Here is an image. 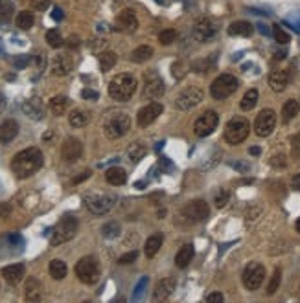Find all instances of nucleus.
I'll use <instances>...</instances> for the list:
<instances>
[{
    "label": "nucleus",
    "instance_id": "1",
    "mask_svg": "<svg viewBox=\"0 0 300 303\" xmlns=\"http://www.w3.org/2000/svg\"><path fill=\"white\" fill-rule=\"evenodd\" d=\"M45 164L41 149L37 147H28L24 151L17 153L13 160H11V171L15 173L17 178H28L33 173H37Z\"/></svg>",
    "mask_w": 300,
    "mask_h": 303
},
{
    "label": "nucleus",
    "instance_id": "2",
    "mask_svg": "<svg viewBox=\"0 0 300 303\" xmlns=\"http://www.w3.org/2000/svg\"><path fill=\"white\" fill-rule=\"evenodd\" d=\"M138 81L131 74H118L111 79L109 83V96L114 101H120V103H125L129 101L135 92H137Z\"/></svg>",
    "mask_w": 300,
    "mask_h": 303
},
{
    "label": "nucleus",
    "instance_id": "3",
    "mask_svg": "<svg viewBox=\"0 0 300 303\" xmlns=\"http://www.w3.org/2000/svg\"><path fill=\"white\" fill-rule=\"evenodd\" d=\"M77 230H79V222H77V219L72 217V215H65V217L54 226L50 244L52 246H59V244H65V242L72 241V239L76 237Z\"/></svg>",
    "mask_w": 300,
    "mask_h": 303
},
{
    "label": "nucleus",
    "instance_id": "4",
    "mask_svg": "<svg viewBox=\"0 0 300 303\" xmlns=\"http://www.w3.org/2000/svg\"><path fill=\"white\" fill-rule=\"evenodd\" d=\"M83 204L92 215H105L116 204V195H112V193H87V195H83Z\"/></svg>",
    "mask_w": 300,
    "mask_h": 303
},
{
    "label": "nucleus",
    "instance_id": "5",
    "mask_svg": "<svg viewBox=\"0 0 300 303\" xmlns=\"http://www.w3.org/2000/svg\"><path fill=\"white\" fill-rule=\"evenodd\" d=\"M129 129H131V118L125 112H114L103 123V134L109 140H118V138L125 136Z\"/></svg>",
    "mask_w": 300,
    "mask_h": 303
},
{
    "label": "nucleus",
    "instance_id": "6",
    "mask_svg": "<svg viewBox=\"0 0 300 303\" xmlns=\"http://www.w3.org/2000/svg\"><path fill=\"white\" fill-rule=\"evenodd\" d=\"M76 276L77 279L85 285H96L100 279V265H98L96 258L92 256H85L76 263Z\"/></svg>",
    "mask_w": 300,
    "mask_h": 303
},
{
    "label": "nucleus",
    "instance_id": "7",
    "mask_svg": "<svg viewBox=\"0 0 300 303\" xmlns=\"http://www.w3.org/2000/svg\"><path fill=\"white\" fill-rule=\"evenodd\" d=\"M238 86L239 81L236 79V76H232V74H221V76H218L212 81L210 96L214 97V99H225V97L232 96L238 90Z\"/></svg>",
    "mask_w": 300,
    "mask_h": 303
},
{
    "label": "nucleus",
    "instance_id": "8",
    "mask_svg": "<svg viewBox=\"0 0 300 303\" xmlns=\"http://www.w3.org/2000/svg\"><path fill=\"white\" fill-rule=\"evenodd\" d=\"M250 132V123L245 118H232L225 127V140L229 141L230 145H239L245 138L249 136Z\"/></svg>",
    "mask_w": 300,
    "mask_h": 303
},
{
    "label": "nucleus",
    "instance_id": "9",
    "mask_svg": "<svg viewBox=\"0 0 300 303\" xmlns=\"http://www.w3.org/2000/svg\"><path fill=\"white\" fill-rule=\"evenodd\" d=\"M203 99H204L203 88H199V86H186L175 97V109L183 112L192 111L193 107H197Z\"/></svg>",
    "mask_w": 300,
    "mask_h": 303
},
{
    "label": "nucleus",
    "instance_id": "10",
    "mask_svg": "<svg viewBox=\"0 0 300 303\" xmlns=\"http://www.w3.org/2000/svg\"><path fill=\"white\" fill-rule=\"evenodd\" d=\"M265 276H267V272H265V267L262 263H249L247 268L243 270L241 279H243L245 288L250 290V292H254V290H258L262 287V283L265 281Z\"/></svg>",
    "mask_w": 300,
    "mask_h": 303
},
{
    "label": "nucleus",
    "instance_id": "11",
    "mask_svg": "<svg viewBox=\"0 0 300 303\" xmlns=\"http://www.w3.org/2000/svg\"><path fill=\"white\" fill-rule=\"evenodd\" d=\"M219 123V114L216 111H204L193 123V132L199 138H206L216 131Z\"/></svg>",
    "mask_w": 300,
    "mask_h": 303
},
{
    "label": "nucleus",
    "instance_id": "12",
    "mask_svg": "<svg viewBox=\"0 0 300 303\" xmlns=\"http://www.w3.org/2000/svg\"><path fill=\"white\" fill-rule=\"evenodd\" d=\"M208 215H210V208L203 198H195V200L188 202V204L183 208V217L188 222H192V224L206 221Z\"/></svg>",
    "mask_w": 300,
    "mask_h": 303
},
{
    "label": "nucleus",
    "instance_id": "13",
    "mask_svg": "<svg viewBox=\"0 0 300 303\" xmlns=\"http://www.w3.org/2000/svg\"><path fill=\"white\" fill-rule=\"evenodd\" d=\"M276 127V112L273 109H264L260 111V114L254 120V132L256 136L260 138H267L273 134Z\"/></svg>",
    "mask_w": 300,
    "mask_h": 303
},
{
    "label": "nucleus",
    "instance_id": "14",
    "mask_svg": "<svg viewBox=\"0 0 300 303\" xmlns=\"http://www.w3.org/2000/svg\"><path fill=\"white\" fill-rule=\"evenodd\" d=\"M218 33V26L212 19L203 17V19L195 20L193 24V37L201 42H208L210 39H214V35Z\"/></svg>",
    "mask_w": 300,
    "mask_h": 303
},
{
    "label": "nucleus",
    "instance_id": "15",
    "mask_svg": "<svg viewBox=\"0 0 300 303\" xmlns=\"http://www.w3.org/2000/svg\"><path fill=\"white\" fill-rule=\"evenodd\" d=\"M162 111H164V107L160 105V103H157V101H151L149 105H146V107H142L140 111H138V114H137V123H138V127H148V125H151L153 121L157 120L160 114H162Z\"/></svg>",
    "mask_w": 300,
    "mask_h": 303
},
{
    "label": "nucleus",
    "instance_id": "16",
    "mask_svg": "<svg viewBox=\"0 0 300 303\" xmlns=\"http://www.w3.org/2000/svg\"><path fill=\"white\" fill-rule=\"evenodd\" d=\"M118 31L122 33H135L138 30V19L133 10H122L118 13L116 22H114Z\"/></svg>",
    "mask_w": 300,
    "mask_h": 303
},
{
    "label": "nucleus",
    "instance_id": "17",
    "mask_svg": "<svg viewBox=\"0 0 300 303\" xmlns=\"http://www.w3.org/2000/svg\"><path fill=\"white\" fill-rule=\"evenodd\" d=\"M164 94V81L155 74L149 72L146 76V85H144V97L148 99H158Z\"/></svg>",
    "mask_w": 300,
    "mask_h": 303
},
{
    "label": "nucleus",
    "instance_id": "18",
    "mask_svg": "<svg viewBox=\"0 0 300 303\" xmlns=\"http://www.w3.org/2000/svg\"><path fill=\"white\" fill-rule=\"evenodd\" d=\"M83 155V143L77 138H66L61 147V157L65 162H77Z\"/></svg>",
    "mask_w": 300,
    "mask_h": 303
},
{
    "label": "nucleus",
    "instance_id": "19",
    "mask_svg": "<svg viewBox=\"0 0 300 303\" xmlns=\"http://www.w3.org/2000/svg\"><path fill=\"white\" fill-rule=\"evenodd\" d=\"M72 70H74V61L68 54H59V56L54 57V61H52V74L54 76H68Z\"/></svg>",
    "mask_w": 300,
    "mask_h": 303
},
{
    "label": "nucleus",
    "instance_id": "20",
    "mask_svg": "<svg viewBox=\"0 0 300 303\" xmlns=\"http://www.w3.org/2000/svg\"><path fill=\"white\" fill-rule=\"evenodd\" d=\"M175 287H177V281L173 278H162L157 283L155 290H153V299H155V301H166L173 294Z\"/></svg>",
    "mask_w": 300,
    "mask_h": 303
},
{
    "label": "nucleus",
    "instance_id": "21",
    "mask_svg": "<svg viewBox=\"0 0 300 303\" xmlns=\"http://www.w3.org/2000/svg\"><path fill=\"white\" fill-rule=\"evenodd\" d=\"M26 274V268L22 263H13V265H8V267L2 268V276L4 279L10 285H17V283H21L22 278H24Z\"/></svg>",
    "mask_w": 300,
    "mask_h": 303
},
{
    "label": "nucleus",
    "instance_id": "22",
    "mask_svg": "<svg viewBox=\"0 0 300 303\" xmlns=\"http://www.w3.org/2000/svg\"><path fill=\"white\" fill-rule=\"evenodd\" d=\"M22 111L28 118L31 120H41L45 116V105H42V101L39 97H30V99H26L22 103Z\"/></svg>",
    "mask_w": 300,
    "mask_h": 303
},
{
    "label": "nucleus",
    "instance_id": "23",
    "mask_svg": "<svg viewBox=\"0 0 300 303\" xmlns=\"http://www.w3.org/2000/svg\"><path fill=\"white\" fill-rule=\"evenodd\" d=\"M289 85V72L287 70H273L269 74V86L273 92H284Z\"/></svg>",
    "mask_w": 300,
    "mask_h": 303
},
{
    "label": "nucleus",
    "instance_id": "24",
    "mask_svg": "<svg viewBox=\"0 0 300 303\" xmlns=\"http://www.w3.org/2000/svg\"><path fill=\"white\" fill-rule=\"evenodd\" d=\"M17 134H19V123L15 120H6L2 121V125H0V141L8 145L11 141L15 140Z\"/></svg>",
    "mask_w": 300,
    "mask_h": 303
},
{
    "label": "nucleus",
    "instance_id": "25",
    "mask_svg": "<svg viewBox=\"0 0 300 303\" xmlns=\"http://www.w3.org/2000/svg\"><path fill=\"white\" fill-rule=\"evenodd\" d=\"M252 31H254V28L247 20H236L229 26V35L232 37H250Z\"/></svg>",
    "mask_w": 300,
    "mask_h": 303
},
{
    "label": "nucleus",
    "instance_id": "26",
    "mask_svg": "<svg viewBox=\"0 0 300 303\" xmlns=\"http://www.w3.org/2000/svg\"><path fill=\"white\" fill-rule=\"evenodd\" d=\"M193 254H195V250H193V244H183L181 246V250L177 252V256H175V265H177V268H186L192 263L193 259Z\"/></svg>",
    "mask_w": 300,
    "mask_h": 303
},
{
    "label": "nucleus",
    "instance_id": "27",
    "mask_svg": "<svg viewBox=\"0 0 300 303\" xmlns=\"http://www.w3.org/2000/svg\"><path fill=\"white\" fill-rule=\"evenodd\" d=\"M105 180L112 186H123L125 180H127V175H125L122 167H109L105 171Z\"/></svg>",
    "mask_w": 300,
    "mask_h": 303
},
{
    "label": "nucleus",
    "instance_id": "28",
    "mask_svg": "<svg viewBox=\"0 0 300 303\" xmlns=\"http://www.w3.org/2000/svg\"><path fill=\"white\" fill-rule=\"evenodd\" d=\"M146 155H148V147L144 145L142 141H133L131 145L127 147V157L133 164H137L142 158H146Z\"/></svg>",
    "mask_w": 300,
    "mask_h": 303
},
{
    "label": "nucleus",
    "instance_id": "29",
    "mask_svg": "<svg viewBox=\"0 0 300 303\" xmlns=\"http://www.w3.org/2000/svg\"><path fill=\"white\" fill-rule=\"evenodd\" d=\"M162 246V235H151V237L146 241L144 244V254H146V258H155L158 254Z\"/></svg>",
    "mask_w": 300,
    "mask_h": 303
},
{
    "label": "nucleus",
    "instance_id": "30",
    "mask_svg": "<svg viewBox=\"0 0 300 303\" xmlns=\"http://www.w3.org/2000/svg\"><path fill=\"white\" fill-rule=\"evenodd\" d=\"M300 111V105L296 99H287L284 103V107H282V121L284 123H287V121H291L293 118L298 114Z\"/></svg>",
    "mask_w": 300,
    "mask_h": 303
},
{
    "label": "nucleus",
    "instance_id": "31",
    "mask_svg": "<svg viewBox=\"0 0 300 303\" xmlns=\"http://www.w3.org/2000/svg\"><path fill=\"white\" fill-rule=\"evenodd\" d=\"M48 270H50V276L54 279H65L66 278V272H68V268H66V263L61 261V259H54V261H50V265H48Z\"/></svg>",
    "mask_w": 300,
    "mask_h": 303
},
{
    "label": "nucleus",
    "instance_id": "32",
    "mask_svg": "<svg viewBox=\"0 0 300 303\" xmlns=\"http://www.w3.org/2000/svg\"><path fill=\"white\" fill-rule=\"evenodd\" d=\"M258 97H260V94H258L256 88H250V90L245 92V96L241 97V101H239L241 111H245V112L252 111V109L256 107V103H258Z\"/></svg>",
    "mask_w": 300,
    "mask_h": 303
},
{
    "label": "nucleus",
    "instance_id": "33",
    "mask_svg": "<svg viewBox=\"0 0 300 303\" xmlns=\"http://www.w3.org/2000/svg\"><path fill=\"white\" fill-rule=\"evenodd\" d=\"M24 296L28 301H39L41 299V283L37 281V279H28Z\"/></svg>",
    "mask_w": 300,
    "mask_h": 303
},
{
    "label": "nucleus",
    "instance_id": "34",
    "mask_svg": "<svg viewBox=\"0 0 300 303\" xmlns=\"http://www.w3.org/2000/svg\"><path fill=\"white\" fill-rule=\"evenodd\" d=\"M151 57H153V48L148 44L138 46V48H135V50L131 52L133 63H146V61H149Z\"/></svg>",
    "mask_w": 300,
    "mask_h": 303
},
{
    "label": "nucleus",
    "instance_id": "35",
    "mask_svg": "<svg viewBox=\"0 0 300 303\" xmlns=\"http://www.w3.org/2000/svg\"><path fill=\"white\" fill-rule=\"evenodd\" d=\"M15 6L11 0H0V24H8L13 19Z\"/></svg>",
    "mask_w": 300,
    "mask_h": 303
},
{
    "label": "nucleus",
    "instance_id": "36",
    "mask_svg": "<svg viewBox=\"0 0 300 303\" xmlns=\"http://www.w3.org/2000/svg\"><path fill=\"white\" fill-rule=\"evenodd\" d=\"M66 109H68V97H65V96H54L50 99V111L54 112L56 116H63Z\"/></svg>",
    "mask_w": 300,
    "mask_h": 303
},
{
    "label": "nucleus",
    "instance_id": "37",
    "mask_svg": "<svg viewBox=\"0 0 300 303\" xmlns=\"http://www.w3.org/2000/svg\"><path fill=\"white\" fill-rule=\"evenodd\" d=\"M89 120H91V116H89L85 111H72L70 114H68V121H70V125L76 127V129L85 127L87 123H89Z\"/></svg>",
    "mask_w": 300,
    "mask_h": 303
},
{
    "label": "nucleus",
    "instance_id": "38",
    "mask_svg": "<svg viewBox=\"0 0 300 303\" xmlns=\"http://www.w3.org/2000/svg\"><path fill=\"white\" fill-rule=\"evenodd\" d=\"M33 22H35V17H33L31 11H21L15 19L17 28H19V30H24V31L30 30L31 26H33Z\"/></svg>",
    "mask_w": 300,
    "mask_h": 303
},
{
    "label": "nucleus",
    "instance_id": "39",
    "mask_svg": "<svg viewBox=\"0 0 300 303\" xmlns=\"http://www.w3.org/2000/svg\"><path fill=\"white\" fill-rule=\"evenodd\" d=\"M116 54L114 52H103L102 56H100V68H102V72H109L114 68V65H116Z\"/></svg>",
    "mask_w": 300,
    "mask_h": 303
},
{
    "label": "nucleus",
    "instance_id": "40",
    "mask_svg": "<svg viewBox=\"0 0 300 303\" xmlns=\"http://www.w3.org/2000/svg\"><path fill=\"white\" fill-rule=\"evenodd\" d=\"M102 235L105 239L118 237V235H120V224H118L116 221H109L107 224H103L102 226Z\"/></svg>",
    "mask_w": 300,
    "mask_h": 303
},
{
    "label": "nucleus",
    "instance_id": "41",
    "mask_svg": "<svg viewBox=\"0 0 300 303\" xmlns=\"http://www.w3.org/2000/svg\"><path fill=\"white\" fill-rule=\"evenodd\" d=\"M46 42H48V46H52V48H61V46L65 44V39H63V35L59 33V30H50V31H46Z\"/></svg>",
    "mask_w": 300,
    "mask_h": 303
},
{
    "label": "nucleus",
    "instance_id": "42",
    "mask_svg": "<svg viewBox=\"0 0 300 303\" xmlns=\"http://www.w3.org/2000/svg\"><path fill=\"white\" fill-rule=\"evenodd\" d=\"M280 283H282V270L280 268H275V272L271 276L269 285H267V296H273L280 288Z\"/></svg>",
    "mask_w": 300,
    "mask_h": 303
},
{
    "label": "nucleus",
    "instance_id": "43",
    "mask_svg": "<svg viewBox=\"0 0 300 303\" xmlns=\"http://www.w3.org/2000/svg\"><path fill=\"white\" fill-rule=\"evenodd\" d=\"M273 37H275V40L278 42V44H287V42L291 40L289 33H287V31H285L280 24L273 26Z\"/></svg>",
    "mask_w": 300,
    "mask_h": 303
},
{
    "label": "nucleus",
    "instance_id": "44",
    "mask_svg": "<svg viewBox=\"0 0 300 303\" xmlns=\"http://www.w3.org/2000/svg\"><path fill=\"white\" fill-rule=\"evenodd\" d=\"M212 66H214V57H210L208 61L206 59L195 61V63L192 65V70L193 72H208Z\"/></svg>",
    "mask_w": 300,
    "mask_h": 303
},
{
    "label": "nucleus",
    "instance_id": "45",
    "mask_svg": "<svg viewBox=\"0 0 300 303\" xmlns=\"http://www.w3.org/2000/svg\"><path fill=\"white\" fill-rule=\"evenodd\" d=\"M229 200H230V193L227 191V189H219V191L214 195V202L218 208H225Z\"/></svg>",
    "mask_w": 300,
    "mask_h": 303
},
{
    "label": "nucleus",
    "instance_id": "46",
    "mask_svg": "<svg viewBox=\"0 0 300 303\" xmlns=\"http://www.w3.org/2000/svg\"><path fill=\"white\" fill-rule=\"evenodd\" d=\"M148 283H149L148 276H144V278L137 283V287H135V292H133V299H135V301H137V299H140V296H142L144 290H146V287H148Z\"/></svg>",
    "mask_w": 300,
    "mask_h": 303
},
{
    "label": "nucleus",
    "instance_id": "47",
    "mask_svg": "<svg viewBox=\"0 0 300 303\" xmlns=\"http://www.w3.org/2000/svg\"><path fill=\"white\" fill-rule=\"evenodd\" d=\"M175 31L173 30H162L160 31V35H158V40H160V44L162 46H169L175 40Z\"/></svg>",
    "mask_w": 300,
    "mask_h": 303
},
{
    "label": "nucleus",
    "instance_id": "48",
    "mask_svg": "<svg viewBox=\"0 0 300 303\" xmlns=\"http://www.w3.org/2000/svg\"><path fill=\"white\" fill-rule=\"evenodd\" d=\"M291 158H295V160L300 158V132L291 138Z\"/></svg>",
    "mask_w": 300,
    "mask_h": 303
},
{
    "label": "nucleus",
    "instance_id": "49",
    "mask_svg": "<svg viewBox=\"0 0 300 303\" xmlns=\"http://www.w3.org/2000/svg\"><path fill=\"white\" fill-rule=\"evenodd\" d=\"M271 166L273 167H285L287 166V160H285V155H273L271 157Z\"/></svg>",
    "mask_w": 300,
    "mask_h": 303
},
{
    "label": "nucleus",
    "instance_id": "50",
    "mask_svg": "<svg viewBox=\"0 0 300 303\" xmlns=\"http://www.w3.org/2000/svg\"><path fill=\"white\" fill-rule=\"evenodd\" d=\"M137 259H138V252H137V250H133V252L123 254L122 258L118 259V263H120V265H129V263L137 261Z\"/></svg>",
    "mask_w": 300,
    "mask_h": 303
},
{
    "label": "nucleus",
    "instance_id": "51",
    "mask_svg": "<svg viewBox=\"0 0 300 303\" xmlns=\"http://www.w3.org/2000/svg\"><path fill=\"white\" fill-rule=\"evenodd\" d=\"M230 167H234V169H238L239 173H247L250 169V164H247V162H230Z\"/></svg>",
    "mask_w": 300,
    "mask_h": 303
},
{
    "label": "nucleus",
    "instance_id": "52",
    "mask_svg": "<svg viewBox=\"0 0 300 303\" xmlns=\"http://www.w3.org/2000/svg\"><path fill=\"white\" fill-rule=\"evenodd\" d=\"M50 6V0H31V8L37 11H45Z\"/></svg>",
    "mask_w": 300,
    "mask_h": 303
},
{
    "label": "nucleus",
    "instance_id": "53",
    "mask_svg": "<svg viewBox=\"0 0 300 303\" xmlns=\"http://www.w3.org/2000/svg\"><path fill=\"white\" fill-rule=\"evenodd\" d=\"M83 99H91V101H96L98 97H100V94H98L96 90H91V88H85V90L81 92Z\"/></svg>",
    "mask_w": 300,
    "mask_h": 303
},
{
    "label": "nucleus",
    "instance_id": "54",
    "mask_svg": "<svg viewBox=\"0 0 300 303\" xmlns=\"http://www.w3.org/2000/svg\"><path fill=\"white\" fill-rule=\"evenodd\" d=\"M225 299V296L221 292H212V294H208V296H206V301L208 303H221Z\"/></svg>",
    "mask_w": 300,
    "mask_h": 303
},
{
    "label": "nucleus",
    "instance_id": "55",
    "mask_svg": "<svg viewBox=\"0 0 300 303\" xmlns=\"http://www.w3.org/2000/svg\"><path fill=\"white\" fill-rule=\"evenodd\" d=\"M291 187L296 189V191H300V173H296L295 177L291 178Z\"/></svg>",
    "mask_w": 300,
    "mask_h": 303
},
{
    "label": "nucleus",
    "instance_id": "56",
    "mask_svg": "<svg viewBox=\"0 0 300 303\" xmlns=\"http://www.w3.org/2000/svg\"><path fill=\"white\" fill-rule=\"evenodd\" d=\"M91 177V171L87 169V171H83V175H77L76 178H74V184H79V182H83V180H87V178Z\"/></svg>",
    "mask_w": 300,
    "mask_h": 303
},
{
    "label": "nucleus",
    "instance_id": "57",
    "mask_svg": "<svg viewBox=\"0 0 300 303\" xmlns=\"http://www.w3.org/2000/svg\"><path fill=\"white\" fill-rule=\"evenodd\" d=\"M28 61H30V59H28V57H17V59H15V66H17V68H21V66H26V65H28Z\"/></svg>",
    "mask_w": 300,
    "mask_h": 303
},
{
    "label": "nucleus",
    "instance_id": "58",
    "mask_svg": "<svg viewBox=\"0 0 300 303\" xmlns=\"http://www.w3.org/2000/svg\"><path fill=\"white\" fill-rule=\"evenodd\" d=\"M258 30H260V33H262V35H269V33H271L269 26L264 24V22H260V24H258Z\"/></svg>",
    "mask_w": 300,
    "mask_h": 303
},
{
    "label": "nucleus",
    "instance_id": "59",
    "mask_svg": "<svg viewBox=\"0 0 300 303\" xmlns=\"http://www.w3.org/2000/svg\"><path fill=\"white\" fill-rule=\"evenodd\" d=\"M52 17L56 20H61L63 19V11L59 10V8H54V11H52Z\"/></svg>",
    "mask_w": 300,
    "mask_h": 303
},
{
    "label": "nucleus",
    "instance_id": "60",
    "mask_svg": "<svg viewBox=\"0 0 300 303\" xmlns=\"http://www.w3.org/2000/svg\"><path fill=\"white\" fill-rule=\"evenodd\" d=\"M6 109V97H4V94L0 92V114H2V111Z\"/></svg>",
    "mask_w": 300,
    "mask_h": 303
},
{
    "label": "nucleus",
    "instance_id": "61",
    "mask_svg": "<svg viewBox=\"0 0 300 303\" xmlns=\"http://www.w3.org/2000/svg\"><path fill=\"white\" fill-rule=\"evenodd\" d=\"M249 153H250V155H252V157H258L260 153H262V149H260V147H250Z\"/></svg>",
    "mask_w": 300,
    "mask_h": 303
},
{
    "label": "nucleus",
    "instance_id": "62",
    "mask_svg": "<svg viewBox=\"0 0 300 303\" xmlns=\"http://www.w3.org/2000/svg\"><path fill=\"white\" fill-rule=\"evenodd\" d=\"M0 213H2V217H6V215L10 213V206H2L0 208Z\"/></svg>",
    "mask_w": 300,
    "mask_h": 303
},
{
    "label": "nucleus",
    "instance_id": "63",
    "mask_svg": "<svg viewBox=\"0 0 300 303\" xmlns=\"http://www.w3.org/2000/svg\"><path fill=\"white\" fill-rule=\"evenodd\" d=\"M295 228H296V232L300 233V217L296 219V222H295Z\"/></svg>",
    "mask_w": 300,
    "mask_h": 303
},
{
    "label": "nucleus",
    "instance_id": "64",
    "mask_svg": "<svg viewBox=\"0 0 300 303\" xmlns=\"http://www.w3.org/2000/svg\"><path fill=\"white\" fill-rule=\"evenodd\" d=\"M298 105H300V103H298Z\"/></svg>",
    "mask_w": 300,
    "mask_h": 303
}]
</instances>
